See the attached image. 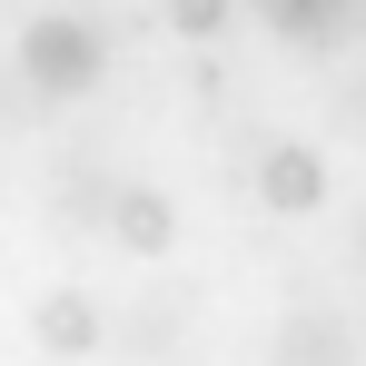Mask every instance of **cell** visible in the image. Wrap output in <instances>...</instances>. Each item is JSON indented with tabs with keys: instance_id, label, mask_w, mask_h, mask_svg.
I'll return each instance as SVG.
<instances>
[{
	"instance_id": "1",
	"label": "cell",
	"mask_w": 366,
	"mask_h": 366,
	"mask_svg": "<svg viewBox=\"0 0 366 366\" xmlns=\"http://www.w3.org/2000/svg\"><path fill=\"white\" fill-rule=\"evenodd\" d=\"M99 60H109V50H99V30H89V20H69V10H40V20L20 30V79H40L50 99L89 89Z\"/></svg>"
},
{
	"instance_id": "2",
	"label": "cell",
	"mask_w": 366,
	"mask_h": 366,
	"mask_svg": "<svg viewBox=\"0 0 366 366\" xmlns=\"http://www.w3.org/2000/svg\"><path fill=\"white\" fill-rule=\"evenodd\" d=\"M257 198H267L277 218L327 208V159H317V149H267V159H257Z\"/></svg>"
},
{
	"instance_id": "3",
	"label": "cell",
	"mask_w": 366,
	"mask_h": 366,
	"mask_svg": "<svg viewBox=\"0 0 366 366\" xmlns=\"http://www.w3.org/2000/svg\"><path fill=\"white\" fill-rule=\"evenodd\" d=\"M99 208H109V238H119V247H139V257H159V247L179 238V208H169L159 188H109Z\"/></svg>"
},
{
	"instance_id": "4",
	"label": "cell",
	"mask_w": 366,
	"mask_h": 366,
	"mask_svg": "<svg viewBox=\"0 0 366 366\" xmlns=\"http://www.w3.org/2000/svg\"><path fill=\"white\" fill-rule=\"evenodd\" d=\"M40 347H50V357H89V347H99V307L89 297H50L40 307Z\"/></svg>"
},
{
	"instance_id": "5",
	"label": "cell",
	"mask_w": 366,
	"mask_h": 366,
	"mask_svg": "<svg viewBox=\"0 0 366 366\" xmlns=\"http://www.w3.org/2000/svg\"><path fill=\"white\" fill-rule=\"evenodd\" d=\"M257 20L287 30V40H337L347 30V0H257Z\"/></svg>"
},
{
	"instance_id": "6",
	"label": "cell",
	"mask_w": 366,
	"mask_h": 366,
	"mask_svg": "<svg viewBox=\"0 0 366 366\" xmlns=\"http://www.w3.org/2000/svg\"><path fill=\"white\" fill-rule=\"evenodd\" d=\"M287 366H347V327L297 317V327H287Z\"/></svg>"
},
{
	"instance_id": "7",
	"label": "cell",
	"mask_w": 366,
	"mask_h": 366,
	"mask_svg": "<svg viewBox=\"0 0 366 366\" xmlns=\"http://www.w3.org/2000/svg\"><path fill=\"white\" fill-rule=\"evenodd\" d=\"M228 20V0H169V30H188V40H208Z\"/></svg>"
}]
</instances>
